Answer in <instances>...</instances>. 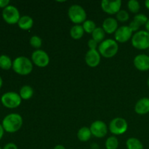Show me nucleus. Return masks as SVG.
<instances>
[{
	"label": "nucleus",
	"instance_id": "32",
	"mask_svg": "<svg viewBox=\"0 0 149 149\" xmlns=\"http://www.w3.org/2000/svg\"><path fill=\"white\" fill-rule=\"evenodd\" d=\"M2 149H18L17 145L14 143H8L6 144Z\"/></svg>",
	"mask_w": 149,
	"mask_h": 149
},
{
	"label": "nucleus",
	"instance_id": "42",
	"mask_svg": "<svg viewBox=\"0 0 149 149\" xmlns=\"http://www.w3.org/2000/svg\"><path fill=\"white\" fill-rule=\"evenodd\" d=\"M100 149H106V148H100Z\"/></svg>",
	"mask_w": 149,
	"mask_h": 149
},
{
	"label": "nucleus",
	"instance_id": "19",
	"mask_svg": "<svg viewBox=\"0 0 149 149\" xmlns=\"http://www.w3.org/2000/svg\"><path fill=\"white\" fill-rule=\"evenodd\" d=\"M84 31L82 27V25H74L71 27L70 30V35L71 38L75 40L80 39L84 36Z\"/></svg>",
	"mask_w": 149,
	"mask_h": 149
},
{
	"label": "nucleus",
	"instance_id": "21",
	"mask_svg": "<svg viewBox=\"0 0 149 149\" xmlns=\"http://www.w3.org/2000/svg\"><path fill=\"white\" fill-rule=\"evenodd\" d=\"M126 146L127 149H144L143 143L136 138H128L126 141Z\"/></svg>",
	"mask_w": 149,
	"mask_h": 149
},
{
	"label": "nucleus",
	"instance_id": "40",
	"mask_svg": "<svg viewBox=\"0 0 149 149\" xmlns=\"http://www.w3.org/2000/svg\"><path fill=\"white\" fill-rule=\"evenodd\" d=\"M147 84H148V87H149V77L148 78V79H147Z\"/></svg>",
	"mask_w": 149,
	"mask_h": 149
},
{
	"label": "nucleus",
	"instance_id": "8",
	"mask_svg": "<svg viewBox=\"0 0 149 149\" xmlns=\"http://www.w3.org/2000/svg\"><path fill=\"white\" fill-rule=\"evenodd\" d=\"M20 12L16 7L13 5L7 6L3 9L2 17L4 21L10 25L17 24L20 18Z\"/></svg>",
	"mask_w": 149,
	"mask_h": 149
},
{
	"label": "nucleus",
	"instance_id": "34",
	"mask_svg": "<svg viewBox=\"0 0 149 149\" xmlns=\"http://www.w3.org/2000/svg\"><path fill=\"white\" fill-rule=\"evenodd\" d=\"M4 132H5V131H4V128H3L2 125H1V124H0V141L2 139L3 136H4Z\"/></svg>",
	"mask_w": 149,
	"mask_h": 149
},
{
	"label": "nucleus",
	"instance_id": "24",
	"mask_svg": "<svg viewBox=\"0 0 149 149\" xmlns=\"http://www.w3.org/2000/svg\"><path fill=\"white\" fill-rule=\"evenodd\" d=\"M106 149H117L119 147V141L116 136H110L106 139L105 142Z\"/></svg>",
	"mask_w": 149,
	"mask_h": 149
},
{
	"label": "nucleus",
	"instance_id": "27",
	"mask_svg": "<svg viewBox=\"0 0 149 149\" xmlns=\"http://www.w3.org/2000/svg\"><path fill=\"white\" fill-rule=\"evenodd\" d=\"M29 43H30L31 46L32 47L35 48L36 49H39L42 47V40L39 36H36V35H33L31 37L30 40H29Z\"/></svg>",
	"mask_w": 149,
	"mask_h": 149
},
{
	"label": "nucleus",
	"instance_id": "5",
	"mask_svg": "<svg viewBox=\"0 0 149 149\" xmlns=\"http://www.w3.org/2000/svg\"><path fill=\"white\" fill-rule=\"evenodd\" d=\"M68 16L71 21L75 23V25H81L86 20L87 13L81 6L73 4L68 9Z\"/></svg>",
	"mask_w": 149,
	"mask_h": 149
},
{
	"label": "nucleus",
	"instance_id": "25",
	"mask_svg": "<svg viewBox=\"0 0 149 149\" xmlns=\"http://www.w3.org/2000/svg\"><path fill=\"white\" fill-rule=\"evenodd\" d=\"M127 7L130 13L137 15L141 9V4L137 0H130L127 2Z\"/></svg>",
	"mask_w": 149,
	"mask_h": 149
},
{
	"label": "nucleus",
	"instance_id": "1",
	"mask_svg": "<svg viewBox=\"0 0 149 149\" xmlns=\"http://www.w3.org/2000/svg\"><path fill=\"white\" fill-rule=\"evenodd\" d=\"M23 123V118L19 113H11L3 119L1 125L5 132L15 133L21 128Z\"/></svg>",
	"mask_w": 149,
	"mask_h": 149
},
{
	"label": "nucleus",
	"instance_id": "38",
	"mask_svg": "<svg viewBox=\"0 0 149 149\" xmlns=\"http://www.w3.org/2000/svg\"><path fill=\"white\" fill-rule=\"evenodd\" d=\"M145 6L148 10H149V0H146L145 1Z\"/></svg>",
	"mask_w": 149,
	"mask_h": 149
},
{
	"label": "nucleus",
	"instance_id": "26",
	"mask_svg": "<svg viewBox=\"0 0 149 149\" xmlns=\"http://www.w3.org/2000/svg\"><path fill=\"white\" fill-rule=\"evenodd\" d=\"M82 27L84 29V32H86L87 33H91V34L94 31L95 29L97 28L96 27L95 23L91 20H86L83 23Z\"/></svg>",
	"mask_w": 149,
	"mask_h": 149
},
{
	"label": "nucleus",
	"instance_id": "20",
	"mask_svg": "<svg viewBox=\"0 0 149 149\" xmlns=\"http://www.w3.org/2000/svg\"><path fill=\"white\" fill-rule=\"evenodd\" d=\"M33 88L29 85H24L20 88V92H19V95H20V97L22 100H28L29 99L31 98L33 95Z\"/></svg>",
	"mask_w": 149,
	"mask_h": 149
},
{
	"label": "nucleus",
	"instance_id": "14",
	"mask_svg": "<svg viewBox=\"0 0 149 149\" xmlns=\"http://www.w3.org/2000/svg\"><path fill=\"white\" fill-rule=\"evenodd\" d=\"M135 68L141 71H147L149 70V55L146 54H139L133 60Z\"/></svg>",
	"mask_w": 149,
	"mask_h": 149
},
{
	"label": "nucleus",
	"instance_id": "3",
	"mask_svg": "<svg viewBox=\"0 0 149 149\" xmlns=\"http://www.w3.org/2000/svg\"><path fill=\"white\" fill-rule=\"evenodd\" d=\"M98 52L105 58H111L117 54L119 50L118 42L115 39H107L99 44Z\"/></svg>",
	"mask_w": 149,
	"mask_h": 149
},
{
	"label": "nucleus",
	"instance_id": "10",
	"mask_svg": "<svg viewBox=\"0 0 149 149\" xmlns=\"http://www.w3.org/2000/svg\"><path fill=\"white\" fill-rule=\"evenodd\" d=\"M92 135L97 138H104L108 133V127L104 122L96 120L91 124L90 127Z\"/></svg>",
	"mask_w": 149,
	"mask_h": 149
},
{
	"label": "nucleus",
	"instance_id": "36",
	"mask_svg": "<svg viewBox=\"0 0 149 149\" xmlns=\"http://www.w3.org/2000/svg\"><path fill=\"white\" fill-rule=\"evenodd\" d=\"M53 149H66L65 148V147L63 146H62V145H56L55 146V147H54L53 148Z\"/></svg>",
	"mask_w": 149,
	"mask_h": 149
},
{
	"label": "nucleus",
	"instance_id": "17",
	"mask_svg": "<svg viewBox=\"0 0 149 149\" xmlns=\"http://www.w3.org/2000/svg\"><path fill=\"white\" fill-rule=\"evenodd\" d=\"M17 26L20 29L28 31L31 29L33 26V20L31 17L29 15H23L20 17Z\"/></svg>",
	"mask_w": 149,
	"mask_h": 149
},
{
	"label": "nucleus",
	"instance_id": "7",
	"mask_svg": "<svg viewBox=\"0 0 149 149\" xmlns=\"http://www.w3.org/2000/svg\"><path fill=\"white\" fill-rule=\"evenodd\" d=\"M109 129L113 135H122L127 130L128 123L124 118L116 117L110 122Z\"/></svg>",
	"mask_w": 149,
	"mask_h": 149
},
{
	"label": "nucleus",
	"instance_id": "35",
	"mask_svg": "<svg viewBox=\"0 0 149 149\" xmlns=\"http://www.w3.org/2000/svg\"><path fill=\"white\" fill-rule=\"evenodd\" d=\"M90 148H91V149H100L99 148L98 144L95 143H92L91 146H90Z\"/></svg>",
	"mask_w": 149,
	"mask_h": 149
},
{
	"label": "nucleus",
	"instance_id": "12",
	"mask_svg": "<svg viewBox=\"0 0 149 149\" xmlns=\"http://www.w3.org/2000/svg\"><path fill=\"white\" fill-rule=\"evenodd\" d=\"M132 33L133 32L129 26H122L114 33L115 40L119 43H125L132 39Z\"/></svg>",
	"mask_w": 149,
	"mask_h": 149
},
{
	"label": "nucleus",
	"instance_id": "6",
	"mask_svg": "<svg viewBox=\"0 0 149 149\" xmlns=\"http://www.w3.org/2000/svg\"><path fill=\"white\" fill-rule=\"evenodd\" d=\"M21 102L22 99L20 95L15 92H7L1 97V103L7 109H16L20 106Z\"/></svg>",
	"mask_w": 149,
	"mask_h": 149
},
{
	"label": "nucleus",
	"instance_id": "11",
	"mask_svg": "<svg viewBox=\"0 0 149 149\" xmlns=\"http://www.w3.org/2000/svg\"><path fill=\"white\" fill-rule=\"evenodd\" d=\"M122 7V1L121 0H115V1H109V0H103L101 1V8L104 13L109 15H116L121 10Z\"/></svg>",
	"mask_w": 149,
	"mask_h": 149
},
{
	"label": "nucleus",
	"instance_id": "13",
	"mask_svg": "<svg viewBox=\"0 0 149 149\" xmlns=\"http://www.w3.org/2000/svg\"><path fill=\"white\" fill-rule=\"evenodd\" d=\"M101 55L97 49H89L85 55V63L91 68L97 67L100 63Z\"/></svg>",
	"mask_w": 149,
	"mask_h": 149
},
{
	"label": "nucleus",
	"instance_id": "41",
	"mask_svg": "<svg viewBox=\"0 0 149 149\" xmlns=\"http://www.w3.org/2000/svg\"><path fill=\"white\" fill-rule=\"evenodd\" d=\"M0 149H2V148H1V146H0Z\"/></svg>",
	"mask_w": 149,
	"mask_h": 149
},
{
	"label": "nucleus",
	"instance_id": "37",
	"mask_svg": "<svg viewBox=\"0 0 149 149\" xmlns=\"http://www.w3.org/2000/svg\"><path fill=\"white\" fill-rule=\"evenodd\" d=\"M145 27H146V29L147 31H148V33H149V19H148V22H147V23H146V24Z\"/></svg>",
	"mask_w": 149,
	"mask_h": 149
},
{
	"label": "nucleus",
	"instance_id": "4",
	"mask_svg": "<svg viewBox=\"0 0 149 149\" xmlns=\"http://www.w3.org/2000/svg\"><path fill=\"white\" fill-rule=\"evenodd\" d=\"M133 47L140 50L149 49V33L146 30H140L135 32L131 39Z\"/></svg>",
	"mask_w": 149,
	"mask_h": 149
},
{
	"label": "nucleus",
	"instance_id": "2",
	"mask_svg": "<svg viewBox=\"0 0 149 149\" xmlns=\"http://www.w3.org/2000/svg\"><path fill=\"white\" fill-rule=\"evenodd\" d=\"M33 64L30 59L25 56L15 58L13 63V69L16 74L21 76L29 75L33 70Z\"/></svg>",
	"mask_w": 149,
	"mask_h": 149
},
{
	"label": "nucleus",
	"instance_id": "29",
	"mask_svg": "<svg viewBox=\"0 0 149 149\" xmlns=\"http://www.w3.org/2000/svg\"><path fill=\"white\" fill-rule=\"evenodd\" d=\"M116 20H117V21L122 22V23L127 22L130 18L129 13L125 10H121L116 15Z\"/></svg>",
	"mask_w": 149,
	"mask_h": 149
},
{
	"label": "nucleus",
	"instance_id": "31",
	"mask_svg": "<svg viewBox=\"0 0 149 149\" xmlns=\"http://www.w3.org/2000/svg\"><path fill=\"white\" fill-rule=\"evenodd\" d=\"M129 27L130 28V29L132 31V32H137L138 31H140L139 29L141 26H140L138 23H135L134 20H132V21L130 23Z\"/></svg>",
	"mask_w": 149,
	"mask_h": 149
},
{
	"label": "nucleus",
	"instance_id": "9",
	"mask_svg": "<svg viewBox=\"0 0 149 149\" xmlns=\"http://www.w3.org/2000/svg\"><path fill=\"white\" fill-rule=\"evenodd\" d=\"M31 61L33 64L40 68H45L49 63V57L48 54L42 49H36L31 54Z\"/></svg>",
	"mask_w": 149,
	"mask_h": 149
},
{
	"label": "nucleus",
	"instance_id": "22",
	"mask_svg": "<svg viewBox=\"0 0 149 149\" xmlns=\"http://www.w3.org/2000/svg\"><path fill=\"white\" fill-rule=\"evenodd\" d=\"M13 63L11 58L7 55H0V68L5 71H8L13 68Z\"/></svg>",
	"mask_w": 149,
	"mask_h": 149
},
{
	"label": "nucleus",
	"instance_id": "16",
	"mask_svg": "<svg viewBox=\"0 0 149 149\" xmlns=\"http://www.w3.org/2000/svg\"><path fill=\"white\" fill-rule=\"evenodd\" d=\"M135 111L140 115H144L149 113L148 97H142L138 100L135 103Z\"/></svg>",
	"mask_w": 149,
	"mask_h": 149
},
{
	"label": "nucleus",
	"instance_id": "30",
	"mask_svg": "<svg viewBox=\"0 0 149 149\" xmlns=\"http://www.w3.org/2000/svg\"><path fill=\"white\" fill-rule=\"evenodd\" d=\"M87 45H88L90 49H97V48H98V43L93 39H90L88 41Z\"/></svg>",
	"mask_w": 149,
	"mask_h": 149
},
{
	"label": "nucleus",
	"instance_id": "23",
	"mask_svg": "<svg viewBox=\"0 0 149 149\" xmlns=\"http://www.w3.org/2000/svg\"><path fill=\"white\" fill-rule=\"evenodd\" d=\"M105 36L106 33L102 27H97L92 33V39L96 41L98 44H100L103 41H104Z\"/></svg>",
	"mask_w": 149,
	"mask_h": 149
},
{
	"label": "nucleus",
	"instance_id": "33",
	"mask_svg": "<svg viewBox=\"0 0 149 149\" xmlns=\"http://www.w3.org/2000/svg\"><path fill=\"white\" fill-rule=\"evenodd\" d=\"M9 5H10L9 0H0V8L4 9Z\"/></svg>",
	"mask_w": 149,
	"mask_h": 149
},
{
	"label": "nucleus",
	"instance_id": "18",
	"mask_svg": "<svg viewBox=\"0 0 149 149\" xmlns=\"http://www.w3.org/2000/svg\"><path fill=\"white\" fill-rule=\"evenodd\" d=\"M91 137V131H90V127H83L80 128L77 132V138L81 142H87L90 141Z\"/></svg>",
	"mask_w": 149,
	"mask_h": 149
},
{
	"label": "nucleus",
	"instance_id": "39",
	"mask_svg": "<svg viewBox=\"0 0 149 149\" xmlns=\"http://www.w3.org/2000/svg\"><path fill=\"white\" fill-rule=\"evenodd\" d=\"M2 85H3V79H2V78L1 77V76H0V89L1 88Z\"/></svg>",
	"mask_w": 149,
	"mask_h": 149
},
{
	"label": "nucleus",
	"instance_id": "28",
	"mask_svg": "<svg viewBox=\"0 0 149 149\" xmlns=\"http://www.w3.org/2000/svg\"><path fill=\"white\" fill-rule=\"evenodd\" d=\"M133 20L135 23H138L140 26H146V24L147 22H148V18L146 15L138 13V14L135 15V17H134Z\"/></svg>",
	"mask_w": 149,
	"mask_h": 149
},
{
	"label": "nucleus",
	"instance_id": "15",
	"mask_svg": "<svg viewBox=\"0 0 149 149\" xmlns=\"http://www.w3.org/2000/svg\"><path fill=\"white\" fill-rule=\"evenodd\" d=\"M102 28L105 33L112 34L114 33L118 29V21L114 17H107L103 22Z\"/></svg>",
	"mask_w": 149,
	"mask_h": 149
}]
</instances>
